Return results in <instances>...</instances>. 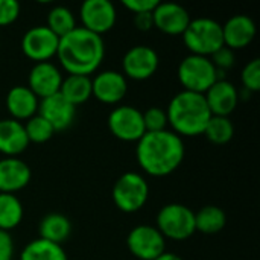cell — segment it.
<instances>
[{
    "instance_id": "1",
    "label": "cell",
    "mask_w": 260,
    "mask_h": 260,
    "mask_svg": "<svg viewBox=\"0 0 260 260\" xmlns=\"http://www.w3.org/2000/svg\"><path fill=\"white\" fill-rule=\"evenodd\" d=\"M184 154L183 139L169 129L145 133L136 148L137 163L142 171L157 178L174 174L183 163Z\"/></svg>"
},
{
    "instance_id": "2",
    "label": "cell",
    "mask_w": 260,
    "mask_h": 260,
    "mask_svg": "<svg viewBox=\"0 0 260 260\" xmlns=\"http://www.w3.org/2000/svg\"><path fill=\"white\" fill-rule=\"evenodd\" d=\"M104 56L105 43L102 37L81 26L59 38L56 58L69 75L90 76L98 72Z\"/></svg>"
},
{
    "instance_id": "3",
    "label": "cell",
    "mask_w": 260,
    "mask_h": 260,
    "mask_svg": "<svg viewBox=\"0 0 260 260\" xmlns=\"http://www.w3.org/2000/svg\"><path fill=\"white\" fill-rule=\"evenodd\" d=\"M166 116L172 133L183 139L203 134L212 113L207 107L204 94L183 90L171 99L166 108Z\"/></svg>"
},
{
    "instance_id": "4",
    "label": "cell",
    "mask_w": 260,
    "mask_h": 260,
    "mask_svg": "<svg viewBox=\"0 0 260 260\" xmlns=\"http://www.w3.org/2000/svg\"><path fill=\"white\" fill-rule=\"evenodd\" d=\"M181 37L184 46L190 50L192 55L210 58L216 50L224 46L222 24L209 17L190 20Z\"/></svg>"
},
{
    "instance_id": "5",
    "label": "cell",
    "mask_w": 260,
    "mask_h": 260,
    "mask_svg": "<svg viewBox=\"0 0 260 260\" xmlns=\"http://www.w3.org/2000/svg\"><path fill=\"white\" fill-rule=\"evenodd\" d=\"M210 58L200 55H187L178 66V81L186 91L204 94L218 79H224Z\"/></svg>"
},
{
    "instance_id": "6",
    "label": "cell",
    "mask_w": 260,
    "mask_h": 260,
    "mask_svg": "<svg viewBox=\"0 0 260 260\" xmlns=\"http://www.w3.org/2000/svg\"><path fill=\"white\" fill-rule=\"evenodd\" d=\"M157 230L165 239L183 242L197 233L195 212L184 204H166L157 213Z\"/></svg>"
},
{
    "instance_id": "7",
    "label": "cell",
    "mask_w": 260,
    "mask_h": 260,
    "mask_svg": "<svg viewBox=\"0 0 260 260\" xmlns=\"http://www.w3.org/2000/svg\"><path fill=\"white\" fill-rule=\"evenodd\" d=\"M114 206L123 213H136L149 200V184L139 172H125L117 178L111 192Z\"/></svg>"
},
{
    "instance_id": "8",
    "label": "cell",
    "mask_w": 260,
    "mask_h": 260,
    "mask_svg": "<svg viewBox=\"0 0 260 260\" xmlns=\"http://www.w3.org/2000/svg\"><path fill=\"white\" fill-rule=\"evenodd\" d=\"M107 122L110 133L122 142L137 143L146 133L142 111L131 105H120L114 108Z\"/></svg>"
},
{
    "instance_id": "9",
    "label": "cell",
    "mask_w": 260,
    "mask_h": 260,
    "mask_svg": "<svg viewBox=\"0 0 260 260\" xmlns=\"http://www.w3.org/2000/svg\"><path fill=\"white\" fill-rule=\"evenodd\" d=\"M129 253L139 260H154L166 251V239L154 225H137L126 236Z\"/></svg>"
},
{
    "instance_id": "10",
    "label": "cell",
    "mask_w": 260,
    "mask_h": 260,
    "mask_svg": "<svg viewBox=\"0 0 260 260\" xmlns=\"http://www.w3.org/2000/svg\"><path fill=\"white\" fill-rule=\"evenodd\" d=\"M59 38L46 26H34L27 29L21 38V52L35 62H46L56 56Z\"/></svg>"
},
{
    "instance_id": "11",
    "label": "cell",
    "mask_w": 260,
    "mask_h": 260,
    "mask_svg": "<svg viewBox=\"0 0 260 260\" xmlns=\"http://www.w3.org/2000/svg\"><path fill=\"white\" fill-rule=\"evenodd\" d=\"M160 66V56L151 46L139 44L126 50L122 58L123 76L134 81H146L155 75Z\"/></svg>"
},
{
    "instance_id": "12",
    "label": "cell",
    "mask_w": 260,
    "mask_h": 260,
    "mask_svg": "<svg viewBox=\"0 0 260 260\" xmlns=\"http://www.w3.org/2000/svg\"><path fill=\"white\" fill-rule=\"evenodd\" d=\"M79 18L81 27L102 37L114 27L117 11L110 0H85L79 8Z\"/></svg>"
},
{
    "instance_id": "13",
    "label": "cell",
    "mask_w": 260,
    "mask_h": 260,
    "mask_svg": "<svg viewBox=\"0 0 260 260\" xmlns=\"http://www.w3.org/2000/svg\"><path fill=\"white\" fill-rule=\"evenodd\" d=\"M128 93V81L116 70L99 72L91 79V96L107 105L119 104Z\"/></svg>"
},
{
    "instance_id": "14",
    "label": "cell",
    "mask_w": 260,
    "mask_h": 260,
    "mask_svg": "<svg viewBox=\"0 0 260 260\" xmlns=\"http://www.w3.org/2000/svg\"><path fill=\"white\" fill-rule=\"evenodd\" d=\"M62 79L61 70L53 62H35L27 76V87L38 99H44L59 93Z\"/></svg>"
},
{
    "instance_id": "15",
    "label": "cell",
    "mask_w": 260,
    "mask_h": 260,
    "mask_svg": "<svg viewBox=\"0 0 260 260\" xmlns=\"http://www.w3.org/2000/svg\"><path fill=\"white\" fill-rule=\"evenodd\" d=\"M152 20L154 27H157L160 32L166 35H183L192 18L189 11L181 5L172 2H158L152 11Z\"/></svg>"
},
{
    "instance_id": "16",
    "label": "cell",
    "mask_w": 260,
    "mask_h": 260,
    "mask_svg": "<svg viewBox=\"0 0 260 260\" xmlns=\"http://www.w3.org/2000/svg\"><path fill=\"white\" fill-rule=\"evenodd\" d=\"M204 98L212 116L229 117L239 104V90L233 82L227 79H218L204 93Z\"/></svg>"
},
{
    "instance_id": "17",
    "label": "cell",
    "mask_w": 260,
    "mask_h": 260,
    "mask_svg": "<svg viewBox=\"0 0 260 260\" xmlns=\"http://www.w3.org/2000/svg\"><path fill=\"white\" fill-rule=\"evenodd\" d=\"M38 114L44 117L56 133L67 129L73 123L76 117V107L67 102L59 93H56L53 96L40 99Z\"/></svg>"
},
{
    "instance_id": "18",
    "label": "cell",
    "mask_w": 260,
    "mask_h": 260,
    "mask_svg": "<svg viewBox=\"0 0 260 260\" xmlns=\"http://www.w3.org/2000/svg\"><path fill=\"white\" fill-rule=\"evenodd\" d=\"M32 178L29 165L17 157H5L0 160V193L15 195L24 189Z\"/></svg>"
},
{
    "instance_id": "19",
    "label": "cell",
    "mask_w": 260,
    "mask_h": 260,
    "mask_svg": "<svg viewBox=\"0 0 260 260\" xmlns=\"http://www.w3.org/2000/svg\"><path fill=\"white\" fill-rule=\"evenodd\" d=\"M256 32V23L251 17L244 14L233 15L222 24L224 46L232 50L244 49L253 43Z\"/></svg>"
},
{
    "instance_id": "20",
    "label": "cell",
    "mask_w": 260,
    "mask_h": 260,
    "mask_svg": "<svg viewBox=\"0 0 260 260\" xmlns=\"http://www.w3.org/2000/svg\"><path fill=\"white\" fill-rule=\"evenodd\" d=\"M38 105L40 99L27 85H15L6 94V110L14 120H29L38 113Z\"/></svg>"
},
{
    "instance_id": "21",
    "label": "cell",
    "mask_w": 260,
    "mask_h": 260,
    "mask_svg": "<svg viewBox=\"0 0 260 260\" xmlns=\"http://www.w3.org/2000/svg\"><path fill=\"white\" fill-rule=\"evenodd\" d=\"M29 146L24 125L14 119L0 120V154L5 157H17Z\"/></svg>"
},
{
    "instance_id": "22",
    "label": "cell",
    "mask_w": 260,
    "mask_h": 260,
    "mask_svg": "<svg viewBox=\"0 0 260 260\" xmlns=\"http://www.w3.org/2000/svg\"><path fill=\"white\" fill-rule=\"evenodd\" d=\"M38 235L40 239L62 245L72 235V222L62 213H49L41 218Z\"/></svg>"
},
{
    "instance_id": "23",
    "label": "cell",
    "mask_w": 260,
    "mask_h": 260,
    "mask_svg": "<svg viewBox=\"0 0 260 260\" xmlns=\"http://www.w3.org/2000/svg\"><path fill=\"white\" fill-rule=\"evenodd\" d=\"M59 94L73 107L85 104L91 98V78L79 75H67L62 79Z\"/></svg>"
},
{
    "instance_id": "24",
    "label": "cell",
    "mask_w": 260,
    "mask_h": 260,
    "mask_svg": "<svg viewBox=\"0 0 260 260\" xmlns=\"http://www.w3.org/2000/svg\"><path fill=\"white\" fill-rule=\"evenodd\" d=\"M227 225V215L218 206H204L195 213L197 232L212 236L221 233Z\"/></svg>"
},
{
    "instance_id": "25",
    "label": "cell",
    "mask_w": 260,
    "mask_h": 260,
    "mask_svg": "<svg viewBox=\"0 0 260 260\" xmlns=\"http://www.w3.org/2000/svg\"><path fill=\"white\" fill-rule=\"evenodd\" d=\"M20 260H69L62 245L44 239L30 241L20 253Z\"/></svg>"
},
{
    "instance_id": "26",
    "label": "cell",
    "mask_w": 260,
    "mask_h": 260,
    "mask_svg": "<svg viewBox=\"0 0 260 260\" xmlns=\"http://www.w3.org/2000/svg\"><path fill=\"white\" fill-rule=\"evenodd\" d=\"M24 216V209L17 195L0 193V230L11 232L17 229Z\"/></svg>"
},
{
    "instance_id": "27",
    "label": "cell",
    "mask_w": 260,
    "mask_h": 260,
    "mask_svg": "<svg viewBox=\"0 0 260 260\" xmlns=\"http://www.w3.org/2000/svg\"><path fill=\"white\" fill-rule=\"evenodd\" d=\"M203 134L213 145H225L235 136V125L230 117L212 116Z\"/></svg>"
},
{
    "instance_id": "28",
    "label": "cell",
    "mask_w": 260,
    "mask_h": 260,
    "mask_svg": "<svg viewBox=\"0 0 260 260\" xmlns=\"http://www.w3.org/2000/svg\"><path fill=\"white\" fill-rule=\"evenodd\" d=\"M46 26L58 37H64L76 27L75 14L66 6H53L47 14Z\"/></svg>"
},
{
    "instance_id": "29",
    "label": "cell",
    "mask_w": 260,
    "mask_h": 260,
    "mask_svg": "<svg viewBox=\"0 0 260 260\" xmlns=\"http://www.w3.org/2000/svg\"><path fill=\"white\" fill-rule=\"evenodd\" d=\"M23 125H24V131H26L29 143L30 142L32 143H46L55 134L50 123L44 117H41L38 113L34 117H30L29 120H26V123H23Z\"/></svg>"
},
{
    "instance_id": "30",
    "label": "cell",
    "mask_w": 260,
    "mask_h": 260,
    "mask_svg": "<svg viewBox=\"0 0 260 260\" xmlns=\"http://www.w3.org/2000/svg\"><path fill=\"white\" fill-rule=\"evenodd\" d=\"M241 82L244 90L256 93L260 90V59L254 58L244 66L241 72Z\"/></svg>"
},
{
    "instance_id": "31",
    "label": "cell",
    "mask_w": 260,
    "mask_h": 260,
    "mask_svg": "<svg viewBox=\"0 0 260 260\" xmlns=\"http://www.w3.org/2000/svg\"><path fill=\"white\" fill-rule=\"evenodd\" d=\"M142 114H143V123H145L146 133H158V131L166 129L168 126L166 110L160 107H151Z\"/></svg>"
},
{
    "instance_id": "32",
    "label": "cell",
    "mask_w": 260,
    "mask_h": 260,
    "mask_svg": "<svg viewBox=\"0 0 260 260\" xmlns=\"http://www.w3.org/2000/svg\"><path fill=\"white\" fill-rule=\"evenodd\" d=\"M210 61L213 62V66L216 67L218 72H225L229 69H232L235 66V61H236V56H235V50L222 46L219 50H216L212 56H210Z\"/></svg>"
},
{
    "instance_id": "33",
    "label": "cell",
    "mask_w": 260,
    "mask_h": 260,
    "mask_svg": "<svg viewBox=\"0 0 260 260\" xmlns=\"http://www.w3.org/2000/svg\"><path fill=\"white\" fill-rule=\"evenodd\" d=\"M20 15V3L15 0H0V27L11 26Z\"/></svg>"
},
{
    "instance_id": "34",
    "label": "cell",
    "mask_w": 260,
    "mask_h": 260,
    "mask_svg": "<svg viewBox=\"0 0 260 260\" xmlns=\"http://www.w3.org/2000/svg\"><path fill=\"white\" fill-rule=\"evenodd\" d=\"M122 5L133 14L152 12L158 5V0H122Z\"/></svg>"
},
{
    "instance_id": "35",
    "label": "cell",
    "mask_w": 260,
    "mask_h": 260,
    "mask_svg": "<svg viewBox=\"0 0 260 260\" xmlns=\"http://www.w3.org/2000/svg\"><path fill=\"white\" fill-rule=\"evenodd\" d=\"M14 259V239L11 233L0 230V260Z\"/></svg>"
},
{
    "instance_id": "36",
    "label": "cell",
    "mask_w": 260,
    "mask_h": 260,
    "mask_svg": "<svg viewBox=\"0 0 260 260\" xmlns=\"http://www.w3.org/2000/svg\"><path fill=\"white\" fill-rule=\"evenodd\" d=\"M134 26L136 29L142 32H148L154 27V20H152V12H140L134 14Z\"/></svg>"
},
{
    "instance_id": "37",
    "label": "cell",
    "mask_w": 260,
    "mask_h": 260,
    "mask_svg": "<svg viewBox=\"0 0 260 260\" xmlns=\"http://www.w3.org/2000/svg\"><path fill=\"white\" fill-rule=\"evenodd\" d=\"M154 260H183L178 254H175V253H168V251H165L161 256H158L157 259Z\"/></svg>"
}]
</instances>
